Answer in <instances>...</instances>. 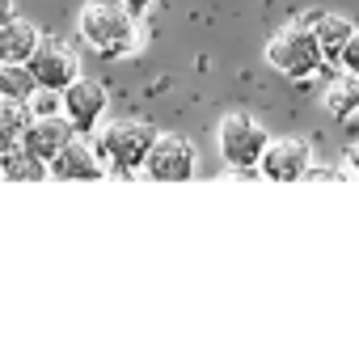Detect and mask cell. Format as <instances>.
Instances as JSON below:
<instances>
[{"instance_id": "obj_1", "label": "cell", "mask_w": 359, "mask_h": 338, "mask_svg": "<svg viewBox=\"0 0 359 338\" xmlns=\"http://www.w3.org/2000/svg\"><path fill=\"white\" fill-rule=\"evenodd\" d=\"M76 34L102 60H127L144 47V26L123 0H89L76 18Z\"/></svg>"}, {"instance_id": "obj_2", "label": "cell", "mask_w": 359, "mask_h": 338, "mask_svg": "<svg viewBox=\"0 0 359 338\" xmlns=\"http://www.w3.org/2000/svg\"><path fill=\"white\" fill-rule=\"evenodd\" d=\"M152 140H156V127L140 123V119H118V123H106L93 131V148L106 161V174L110 169L114 174H135L152 148Z\"/></svg>"}, {"instance_id": "obj_3", "label": "cell", "mask_w": 359, "mask_h": 338, "mask_svg": "<svg viewBox=\"0 0 359 338\" xmlns=\"http://www.w3.org/2000/svg\"><path fill=\"white\" fill-rule=\"evenodd\" d=\"M262 55H266V64H271L279 76H287V81H313L317 72H325L321 47H317V39H313V26H304V22L283 26V30L266 43Z\"/></svg>"}, {"instance_id": "obj_4", "label": "cell", "mask_w": 359, "mask_h": 338, "mask_svg": "<svg viewBox=\"0 0 359 338\" xmlns=\"http://www.w3.org/2000/svg\"><path fill=\"white\" fill-rule=\"evenodd\" d=\"M266 144H271V131H266L254 114H245V110L224 114V119H220V127H216L220 161H224L229 169H237V174H245V169H258V161H262Z\"/></svg>"}, {"instance_id": "obj_5", "label": "cell", "mask_w": 359, "mask_h": 338, "mask_svg": "<svg viewBox=\"0 0 359 338\" xmlns=\"http://www.w3.org/2000/svg\"><path fill=\"white\" fill-rule=\"evenodd\" d=\"M144 178L152 182H191L195 169H199V148L187 140V135H169V131H156L148 156H144Z\"/></svg>"}, {"instance_id": "obj_6", "label": "cell", "mask_w": 359, "mask_h": 338, "mask_svg": "<svg viewBox=\"0 0 359 338\" xmlns=\"http://www.w3.org/2000/svg\"><path fill=\"white\" fill-rule=\"evenodd\" d=\"M26 68H30L39 93H43V89H47V93H64V89L81 76V60H76V51H72L68 43H60V39H39V47L30 51Z\"/></svg>"}, {"instance_id": "obj_7", "label": "cell", "mask_w": 359, "mask_h": 338, "mask_svg": "<svg viewBox=\"0 0 359 338\" xmlns=\"http://www.w3.org/2000/svg\"><path fill=\"white\" fill-rule=\"evenodd\" d=\"M106 110H110V93H106V85L93 81V76H76V81L60 93V114L72 123L76 135H93V131L102 127Z\"/></svg>"}, {"instance_id": "obj_8", "label": "cell", "mask_w": 359, "mask_h": 338, "mask_svg": "<svg viewBox=\"0 0 359 338\" xmlns=\"http://www.w3.org/2000/svg\"><path fill=\"white\" fill-rule=\"evenodd\" d=\"M309 169H313V148H309V140H300V135H279V140H271L266 152H262V161H258V174H262L266 182H279V187L304 182Z\"/></svg>"}, {"instance_id": "obj_9", "label": "cell", "mask_w": 359, "mask_h": 338, "mask_svg": "<svg viewBox=\"0 0 359 338\" xmlns=\"http://www.w3.org/2000/svg\"><path fill=\"white\" fill-rule=\"evenodd\" d=\"M47 178L55 182H102L106 178V161L85 135H72L51 161H47Z\"/></svg>"}, {"instance_id": "obj_10", "label": "cell", "mask_w": 359, "mask_h": 338, "mask_svg": "<svg viewBox=\"0 0 359 338\" xmlns=\"http://www.w3.org/2000/svg\"><path fill=\"white\" fill-rule=\"evenodd\" d=\"M72 135H76V131H72V123H68L64 114H34V119L26 123V131H22L18 144H22L30 156H39V161L47 165Z\"/></svg>"}, {"instance_id": "obj_11", "label": "cell", "mask_w": 359, "mask_h": 338, "mask_svg": "<svg viewBox=\"0 0 359 338\" xmlns=\"http://www.w3.org/2000/svg\"><path fill=\"white\" fill-rule=\"evenodd\" d=\"M351 34H355V22H351V18H342V13H317L313 39H317V47H321V64H325V68H338L342 47L351 43Z\"/></svg>"}, {"instance_id": "obj_12", "label": "cell", "mask_w": 359, "mask_h": 338, "mask_svg": "<svg viewBox=\"0 0 359 338\" xmlns=\"http://www.w3.org/2000/svg\"><path fill=\"white\" fill-rule=\"evenodd\" d=\"M321 106H325L330 119H351V114H359V76L346 72V68L330 72V81H325V89H321Z\"/></svg>"}, {"instance_id": "obj_13", "label": "cell", "mask_w": 359, "mask_h": 338, "mask_svg": "<svg viewBox=\"0 0 359 338\" xmlns=\"http://www.w3.org/2000/svg\"><path fill=\"white\" fill-rule=\"evenodd\" d=\"M39 26L34 22H26V18H9L5 26H0V64H26L30 60V51L39 47Z\"/></svg>"}, {"instance_id": "obj_14", "label": "cell", "mask_w": 359, "mask_h": 338, "mask_svg": "<svg viewBox=\"0 0 359 338\" xmlns=\"http://www.w3.org/2000/svg\"><path fill=\"white\" fill-rule=\"evenodd\" d=\"M0 178H5V182H43L47 178V165L18 144V148L0 152Z\"/></svg>"}, {"instance_id": "obj_15", "label": "cell", "mask_w": 359, "mask_h": 338, "mask_svg": "<svg viewBox=\"0 0 359 338\" xmlns=\"http://www.w3.org/2000/svg\"><path fill=\"white\" fill-rule=\"evenodd\" d=\"M30 119H34V114H30L26 102L0 97V152H5V148H18V140H22V131H26Z\"/></svg>"}, {"instance_id": "obj_16", "label": "cell", "mask_w": 359, "mask_h": 338, "mask_svg": "<svg viewBox=\"0 0 359 338\" xmlns=\"http://www.w3.org/2000/svg\"><path fill=\"white\" fill-rule=\"evenodd\" d=\"M34 93H39V85H34V76H30L26 64H0V97L26 102V106H30Z\"/></svg>"}, {"instance_id": "obj_17", "label": "cell", "mask_w": 359, "mask_h": 338, "mask_svg": "<svg viewBox=\"0 0 359 338\" xmlns=\"http://www.w3.org/2000/svg\"><path fill=\"white\" fill-rule=\"evenodd\" d=\"M338 68H346V72H355V76H359V26H355L351 43L342 47V60H338Z\"/></svg>"}, {"instance_id": "obj_18", "label": "cell", "mask_w": 359, "mask_h": 338, "mask_svg": "<svg viewBox=\"0 0 359 338\" xmlns=\"http://www.w3.org/2000/svg\"><path fill=\"white\" fill-rule=\"evenodd\" d=\"M30 114H60V93H47V89H43V97L34 93L30 97Z\"/></svg>"}, {"instance_id": "obj_19", "label": "cell", "mask_w": 359, "mask_h": 338, "mask_svg": "<svg viewBox=\"0 0 359 338\" xmlns=\"http://www.w3.org/2000/svg\"><path fill=\"white\" fill-rule=\"evenodd\" d=\"M342 169H346V178H359V144H351L342 152Z\"/></svg>"}, {"instance_id": "obj_20", "label": "cell", "mask_w": 359, "mask_h": 338, "mask_svg": "<svg viewBox=\"0 0 359 338\" xmlns=\"http://www.w3.org/2000/svg\"><path fill=\"white\" fill-rule=\"evenodd\" d=\"M123 5H127V13H135V18H144L152 5H156V0H123Z\"/></svg>"}, {"instance_id": "obj_21", "label": "cell", "mask_w": 359, "mask_h": 338, "mask_svg": "<svg viewBox=\"0 0 359 338\" xmlns=\"http://www.w3.org/2000/svg\"><path fill=\"white\" fill-rule=\"evenodd\" d=\"M13 13H18V0H0V26H5Z\"/></svg>"}]
</instances>
